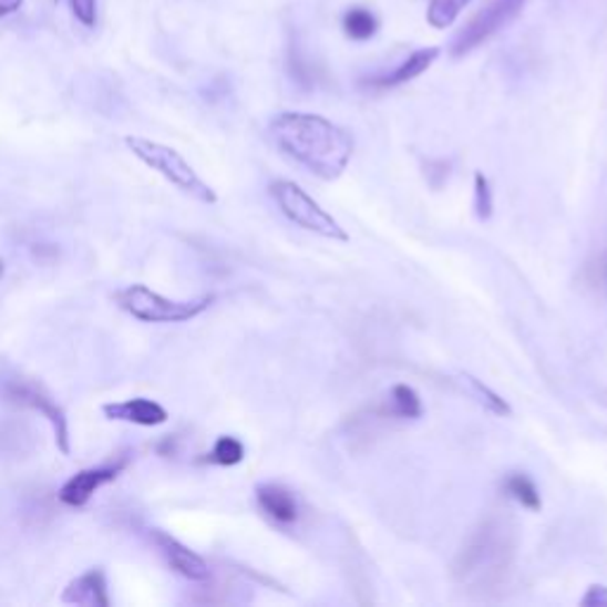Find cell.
<instances>
[{"label": "cell", "instance_id": "16", "mask_svg": "<svg viewBox=\"0 0 607 607\" xmlns=\"http://www.w3.org/2000/svg\"><path fill=\"white\" fill-rule=\"evenodd\" d=\"M463 380L467 382L470 392L477 397V401L482 403V407H484L486 411H492L494 415H503V418H511V415H513L511 403L505 401L501 394H496V392L492 390V387H486L482 380H477L475 375H470V373H465Z\"/></svg>", "mask_w": 607, "mask_h": 607}, {"label": "cell", "instance_id": "19", "mask_svg": "<svg viewBox=\"0 0 607 607\" xmlns=\"http://www.w3.org/2000/svg\"><path fill=\"white\" fill-rule=\"evenodd\" d=\"M475 212L482 222H488V218H492V214H494L492 183H488V178L482 172L475 174Z\"/></svg>", "mask_w": 607, "mask_h": 607}, {"label": "cell", "instance_id": "7", "mask_svg": "<svg viewBox=\"0 0 607 607\" xmlns=\"http://www.w3.org/2000/svg\"><path fill=\"white\" fill-rule=\"evenodd\" d=\"M124 467H126V459L116 461V463H107V465L79 470L76 475H72L70 480L62 484V488L58 492V498L64 505H70V508H83V505H86L93 498V494L97 492V488L114 482L116 477L122 475Z\"/></svg>", "mask_w": 607, "mask_h": 607}, {"label": "cell", "instance_id": "20", "mask_svg": "<svg viewBox=\"0 0 607 607\" xmlns=\"http://www.w3.org/2000/svg\"><path fill=\"white\" fill-rule=\"evenodd\" d=\"M70 8L83 27H95L97 0H70Z\"/></svg>", "mask_w": 607, "mask_h": 607}, {"label": "cell", "instance_id": "11", "mask_svg": "<svg viewBox=\"0 0 607 607\" xmlns=\"http://www.w3.org/2000/svg\"><path fill=\"white\" fill-rule=\"evenodd\" d=\"M257 503H259V508L276 522V525L290 527L299 519L297 496L282 484H276V482L259 484L257 486Z\"/></svg>", "mask_w": 607, "mask_h": 607}, {"label": "cell", "instance_id": "3", "mask_svg": "<svg viewBox=\"0 0 607 607\" xmlns=\"http://www.w3.org/2000/svg\"><path fill=\"white\" fill-rule=\"evenodd\" d=\"M116 307L133 316L141 323H188V320L205 313L216 301L214 295H202L195 299H168L147 285H128L114 295Z\"/></svg>", "mask_w": 607, "mask_h": 607}, {"label": "cell", "instance_id": "17", "mask_svg": "<svg viewBox=\"0 0 607 607\" xmlns=\"http://www.w3.org/2000/svg\"><path fill=\"white\" fill-rule=\"evenodd\" d=\"M472 0H432L428 8V22L434 29H449Z\"/></svg>", "mask_w": 607, "mask_h": 607}, {"label": "cell", "instance_id": "9", "mask_svg": "<svg viewBox=\"0 0 607 607\" xmlns=\"http://www.w3.org/2000/svg\"><path fill=\"white\" fill-rule=\"evenodd\" d=\"M103 415L107 420H116V423H128L138 428H160L168 420V413L162 403L143 397L105 403Z\"/></svg>", "mask_w": 607, "mask_h": 607}, {"label": "cell", "instance_id": "1", "mask_svg": "<svg viewBox=\"0 0 607 607\" xmlns=\"http://www.w3.org/2000/svg\"><path fill=\"white\" fill-rule=\"evenodd\" d=\"M271 138L285 157L320 181H337L353 157V138L320 114L280 112L271 122Z\"/></svg>", "mask_w": 607, "mask_h": 607}, {"label": "cell", "instance_id": "13", "mask_svg": "<svg viewBox=\"0 0 607 607\" xmlns=\"http://www.w3.org/2000/svg\"><path fill=\"white\" fill-rule=\"evenodd\" d=\"M505 494H508L515 503H519L522 508H527L532 513L542 511V494H538L536 484L525 475V472H511L503 482Z\"/></svg>", "mask_w": 607, "mask_h": 607}, {"label": "cell", "instance_id": "18", "mask_svg": "<svg viewBox=\"0 0 607 607\" xmlns=\"http://www.w3.org/2000/svg\"><path fill=\"white\" fill-rule=\"evenodd\" d=\"M209 461L214 465H222V467L240 465L245 461V444L238 440V436H230V434L218 436L212 453H209Z\"/></svg>", "mask_w": 607, "mask_h": 607}, {"label": "cell", "instance_id": "21", "mask_svg": "<svg viewBox=\"0 0 607 607\" xmlns=\"http://www.w3.org/2000/svg\"><path fill=\"white\" fill-rule=\"evenodd\" d=\"M582 605L584 607H607V586H600V584L588 586L586 596L582 598Z\"/></svg>", "mask_w": 607, "mask_h": 607}, {"label": "cell", "instance_id": "15", "mask_svg": "<svg viewBox=\"0 0 607 607\" xmlns=\"http://www.w3.org/2000/svg\"><path fill=\"white\" fill-rule=\"evenodd\" d=\"M392 415L401 420H418L423 418V399L413 390L411 384H394L392 387Z\"/></svg>", "mask_w": 607, "mask_h": 607}, {"label": "cell", "instance_id": "4", "mask_svg": "<svg viewBox=\"0 0 607 607\" xmlns=\"http://www.w3.org/2000/svg\"><path fill=\"white\" fill-rule=\"evenodd\" d=\"M268 193H271L282 216L288 218V222H292L295 226L309 230L313 235H320V238H326V240H335V243L349 240V235L342 228V224L337 222V218L328 209L320 207L307 191H301L295 181H285V178L274 181Z\"/></svg>", "mask_w": 607, "mask_h": 607}, {"label": "cell", "instance_id": "23", "mask_svg": "<svg viewBox=\"0 0 607 607\" xmlns=\"http://www.w3.org/2000/svg\"><path fill=\"white\" fill-rule=\"evenodd\" d=\"M3 274H6V264H3V259H0V278H3Z\"/></svg>", "mask_w": 607, "mask_h": 607}, {"label": "cell", "instance_id": "14", "mask_svg": "<svg viewBox=\"0 0 607 607\" xmlns=\"http://www.w3.org/2000/svg\"><path fill=\"white\" fill-rule=\"evenodd\" d=\"M342 29L351 41H370L378 33V17L366 8H351L342 17Z\"/></svg>", "mask_w": 607, "mask_h": 607}, {"label": "cell", "instance_id": "8", "mask_svg": "<svg viewBox=\"0 0 607 607\" xmlns=\"http://www.w3.org/2000/svg\"><path fill=\"white\" fill-rule=\"evenodd\" d=\"M152 542H155L157 551L162 553V558L166 560V565L172 567L176 575H181L183 579L188 582H207L209 579V565L207 560L197 555L195 551H191L185 544H181L178 538H174L172 534H166L162 529H152Z\"/></svg>", "mask_w": 607, "mask_h": 607}, {"label": "cell", "instance_id": "6", "mask_svg": "<svg viewBox=\"0 0 607 607\" xmlns=\"http://www.w3.org/2000/svg\"><path fill=\"white\" fill-rule=\"evenodd\" d=\"M6 397L14 403H22V407H29L31 411L41 413L50 428H53L55 432V444L60 449V453L70 455L72 453V446H70V425H66V415L64 411L58 407V403L50 399L43 390H39L37 384H24V382H12L8 384L6 390Z\"/></svg>", "mask_w": 607, "mask_h": 607}, {"label": "cell", "instance_id": "10", "mask_svg": "<svg viewBox=\"0 0 607 607\" xmlns=\"http://www.w3.org/2000/svg\"><path fill=\"white\" fill-rule=\"evenodd\" d=\"M62 603L70 605H86V607H110V596H107V579L105 572L100 567H93L89 572H83L81 577L72 579L64 586V591L60 596Z\"/></svg>", "mask_w": 607, "mask_h": 607}, {"label": "cell", "instance_id": "2", "mask_svg": "<svg viewBox=\"0 0 607 607\" xmlns=\"http://www.w3.org/2000/svg\"><path fill=\"white\" fill-rule=\"evenodd\" d=\"M124 143L133 152V157L141 160L147 168L160 174L164 181L172 183L176 191L202 202V205H216L218 199L216 191L209 183L199 178V174L188 162H185V157L178 150L162 145L157 141L141 138V136H126Z\"/></svg>", "mask_w": 607, "mask_h": 607}, {"label": "cell", "instance_id": "5", "mask_svg": "<svg viewBox=\"0 0 607 607\" xmlns=\"http://www.w3.org/2000/svg\"><path fill=\"white\" fill-rule=\"evenodd\" d=\"M527 0H492L484 6L472 20L459 31V37L451 43L453 58H465L472 50H477L488 39H494L498 31H503L508 24H513L517 17L525 10Z\"/></svg>", "mask_w": 607, "mask_h": 607}, {"label": "cell", "instance_id": "12", "mask_svg": "<svg viewBox=\"0 0 607 607\" xmlns=\"http://www.w3.org/2000/svg\"><path fill=\"white\" fill-rule=\"evenodd\" d=\"M436 58H440V48H420L407 60L399 62L392 72L370 79V86H378V89L403 86V83H409V81L418 79L420 74H425Z\"/></svg>", "mask_w": 607, "mask_h": 607}, {"label": "cell", "instance_id": "22", "mask_svg": "<svg viewBox=\"0 0 607 607\" xmlns=\"http://www.w3.org/2000/svg\"><path fill=\"white\" fill-rule=\"evenodd\" d=\"M22 6H24V0H0V17L14 14Z\"/></svg>", "mask_w": 607, "mask_h": 607}]
</instances>
